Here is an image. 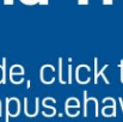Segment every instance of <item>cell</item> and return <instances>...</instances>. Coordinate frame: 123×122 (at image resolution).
I'll list each match as a JSON object with an SVG mask.
<instances>
[{"label": "cell", "instance_id": "obj_1", "mask_svg": "<svg viewBox=\"0 0 123 122\" xmlns=\"http://www.w3.org/2000/svg\"><path fill=\"white\" fill-rule=\"evenodd\" d=\"M41 81L45 85H51L55 81V67L53 65H43L40 71Z\"/></svg>", "mask_w": 123, "mask_h": 122}, {"label": "cell", "instance_id": "obj_2", "mask_svg": "<svg viewBox=\"0 0 123 122\" xmlns=\"http://www.w3.org/2000/svg\"><path fill=\"white\" fill-rule=\"evenodd\" d=\"M106 68H108V65L103 66V68L99 71V70H98V59L94 58V67H93V71H94L93 81H94V84H98V79H99V78H103L104 81H105V84H109V80L106 79V77H105V74H104V71H105Z\"/></svg>", "mask_w": 123, "mask_h": 122}, {"label": "cell", "instance_id": "obj_3", "mask_svg": "<svg viewBox=\"0 0 123 122\" xmlns=\"http://www.w3.org/2000/svg\"><path fill=\"white\" fill-rule=\"evenodd\" d=\"M7 83L6 77V58H2V64L0 65V85H5Z\"/></svg>", "mask_w": 123, "mask_h": 122}, {"label": "cell", "instance_id": "obj_4", "mask_svg": "<svg viewBox=\"0 0 123 122\" xmlns=\"http://www.w3.org/2000/svg\"><path fill=\"white\" fill-rule=\"evenodd\" d=\"M19 1L24 5H28V6H32V5L38 4V0H19ZM48 2H49V0H41L40 5H48Z\"/></svg>", "mask_w": 123, "mask_h": 122}, {"label": "cell", "instance_id": "obj_5", "mask_svg": "<svg viewBox=\"0 0 123 122\" xmlns=\"http://www.w3.org/2000/svg\"><path fill=\"white\" fill-rule=\"evenodd\" d=\"M68 83H72V66H68Z\"/></svg>", "mask_w": 123, "mask_h": 122}, {"label": "cell", "instance_id": "obj_6", "mask_svg": "<svg viewBox=\"0 0 123 122\" xmlns=\"http://www.w3.org/2000/svg\"><path fill=\"white\" fill-rule=\"evenodd\" d=\"M102 2H103V5L109 6V5H112L114 4V0H102Z\"/></svg>", "mask_w": 123, "mask_h": 122}, {"label": "cell", "instance_id": "obj_7", "mask_svg": "<svg viewBox=\"0 0 123 122\" xmlns=\"http://www.w3.org/2000/svg\"><path fill=\"white\" fill-rule=\"evenodd\" d=\"M90 0H78V4L79 5H88Z\"/></svg>", "mask_w": 123, "mask_h": 122}, {"label": "cell", "instance_id": "obj_8", "mask_svg": "<svg viewBox=\"0 0 123 122\" xmlns=\"http://www.w3.org/2000/svg\"><path fill=\"white\" fill-rule=\"evenodd\" d=\"M2 2H4V5H13L14 0H4Z\"/></svg>", "mask_w": 123, "mask_h": 122}, {"label": "cell", "instance_id": "obj_9", "mask_svg": "<svg viewBox=\"0 0 123 122\" xmlns=\"http://www.w3.org/2000/svg\"><path fill=\"white\" fill-rule=\"evenodd\" d=\"M121 81L123 83V65H122V67H121Z\"/></svg>", "mask_w": 123, "mask_h": 122}]
</instances>
